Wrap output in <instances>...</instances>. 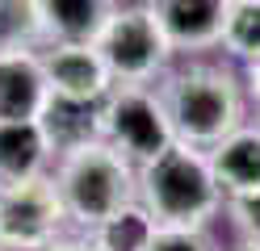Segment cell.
I'll return each mask as SVG.
<instances>
[{
    "label": "cell",
    "mask_w": 260,
    "mask_h": 251,
    "mask_svg": "<svg viewBox=\"0 0 260 251\" xmlns=\"http://www.w3.org/2000/svg\"><path fill=\"white\" fill-rule=\"evenodd\" d=\"M38 126L46 134L51 159H59V155H68V151H76V147L101 138V105L51 96V100H46V109H42V117H38Z\"/></svg>",
    "instance_id": "cell-11"
},
{
    "label": "cell",
    "mask_w": 260,
    "mask_h": 251,
    "mask_svg": "<svg viewBox=\"0 0 260 251\" xmlns=\"http://www.w3.org/2000/svg\"><path fill=\"white\" fill-rule=\"evenodd\" d=\"M42 67L51 96L63 100H84V105H101L113 92V76L92 42H51L42 46Z\"/></svg>",
    "instance_id": "cell-7"
},
{
    "label": "cell",
    "mask_w": 260,
    "mask_h": 251,
    "mask_svg": "<svg viewBox=\"0 0 260 251\" xmlns=\"http://www.w3.org/2000/svg\"><path fill=\"white\" fill-rule=\"evenodd\" d=\"M0 251H5V247H0Z\"/></svg>",
    "instance_id": "cell-23"
},
{
    "label": "cell",
    "mask_w": 260,
    "mask_h": 251,
    "mask_svg": "<svg viewBox=\"0 0 260 251\" xmlns=\"http://www.w3.org/2000/svg\"><path fill=\"white\" fill-rule=\"evenodd\" d=\"M118 0H38L46 46L51 42H92L113 17Z\"/></svg>",
    "instance_id": "cell-12"
},
{
    "label": "cell",
    "mask_w": 260,
    "mask_h": 251,
    "mask_svg": "<svg viewBox=\"0 0 260 251\" xmlns=\"http://www.w3.org/2000/svg\"><path fill=\"white\" fill-rule=\"evenodd\" d=\"M218 46L231 59H243V63L260 55V0H231Z\"/></svg>",
    "instance_id": "cell-16"
},
{
    "label": "cell",
    "mask_w": 260,
    "mask_h": 251,
    "mask_svg": "<svg viewBox=\"0 0 260 251\" xmlns=\"http://www.w3.org/2000/svg\"><path fill=\"white\" fill-rule=\"evenodd\" d=\"M92 46L101 50L113 84H139V88H155L176 55L147 5H118Z\"/></svg>",
    "instance_id": "cell-4"
},
{
    "label": "cell",
    "mask_w": 260,
    "mask_h": 251,
    "mask_svg": "<svg viewBox=\"0 0 260 251\" xmlns=\"http://www.w3.org/2000/svg\"><path fill=\"white\" fill-rule=\"evenodd\" d=\"M51 163V147L38 122H0V184L42 176Z\"/></svg>",
    "instance_id": "cell-13"
},
{
    "label": "cell",
    "mask_w": 260,
    "mask_h": 251,
    "mask_svg": "<svg viewBox=\"0 0 260 251\" xmlns=\"http://www.w3.org/2000/svg\"><path fill=\"white\" fill-rule=\"evenodd\" d=\"M139 205L151 213L155 226H210L226 197L206 151L172 142L139 167Z\"/></svg>",
    "instance_id": "cell-3"
},
{
    "label": "cell",
    "mask_w": 260,
    "mask_h": 251,
    "mask_svg": "<svg viewBox=\"0 0 260 251\" xmlns=\"http://www.w3.org/2000/svg\"><path fill=\"white\" fill-rule=\"evenodd\" d=\"M226 218L239 234V247H256L260 251V189L256 193H239V197H226Z\"/></svg>",
    "instance_id": "cell-18"
},
{
    "label": "cell",
    "mask_w": 260,
    "mask_h": 251,
    "mask_svg": "<svg viewBox=\"0 0 260 251\" xmlns=\"http://www.w3.org/2000/svg\"><path fill=\"white\" fill-rule=\"evenodd\" d=\"M210 167L218 176L222 197L256 193L260 189V126H239L235 134L210 151Z\"/></svg>",
    "instance_id": "cell-10"
},
{
    "label": "cell",
    "mask_w": 260,
    "mask_h": 251,
    "mask_svg": "<svg viewBox=\"0 0 260 251\" xmlns=\"http://www.w3.org/2000/svg\"><path fill=\"white\" fill-rule=\"evenodd\" d=\"M9 46H46V25L38 13V0H0V50Z\"/></svg>",
    "instance_id": "cell-15"
},
{
    "label": "cell",
    "mask_w": 260,
    "mask_h": 251,
    "mask_svg": "<svg viewBox=\"0 0 260 251\" xmlns=\"http://www.w3.org/2000/svg\"><path fill=\"white\" fill-rule=\"evenodd\" d=\"M256 126H260V122H256Z\"/></svg>",
    "instance_id": "cell-24"
},
{
    "label": "cell",
    "mask_w": 260,
    "mask_h": 251,
    "mask_svg": "<svg viewBox=\"0 0 260 251\" xmlns=\"http://www.w3.org/2000/svg\"><path fill=\"white\" fill-rule=\"evenodd\" d=\"M51 163H55L51 180L59 189L63 213L84 234H92L101 222H109L113 213L139 201V167L122 159L113 147H105L101 138L76 147Z\"/></svg>",
    "instance_id": "cell-2"
},
{
    "label": "cell",
    "mask_w": 260,
    "mask_h": 251,
    "mask_svg": "<svg viewBox=\"0 0 260 251\" xmlns=\"http://www.w3.org/2000/svg\"><path fill=\"white\" fill-rule=\"evenodd\" d=\"M155 92L164 100L172 138L206 155L243 126V84L222 63L193 59L185 67H168Z\"/></svg>",
    "instance_id": "cell-1"
},
{
    "label": "cell",
    "mask_w": 260,
    "mask_h": 251,
    "mask_svg": "<svg viewBox=\"0 0 260 251\" xmlns=\"http://www.w3.org/2000/svg\"><path fill=\"white\" fill-rule=\"evenodd\" d=\"M147 251H218L210 226H155Z\"/></svg>",
    "instance_id": "cell-17"
},
{
    "label": "cell",
    "mask_w": 260,
    "mask_h": 251,
    "mask_svg": "<svg viewBox=\"0 0 260 251\" xmlns=\"http://www.w3.org/2000/svg\"><path fill=\"white\" fill-rule=\"evenodd\" d=\"M118 5H143V0H118Z\"/></svg>",
    "instance_id": "cell-21"
},
{
    "label": "cell",
    "mask_w": 260,
    "mask_h": 251,
    "mask_svg": "<svg viewBox=\"0 0 260 251\" xmlns=\"http://www.w3.org/2000/svg\"><path fill=\"white\" fill-rule=\"evenodd\" d=\"M151 234H155L151 213L135 201V205H126L122 213H113L109 222H101L88 239L96 243V251H147Z\"/></svg>",
    "instance_id": "cell-14"
},
{
    "label": "cell",
    "mask_w": 260,
    "mask_h": 251,
    "mask_svg": "<svg viewBox=\"0 0 260 251\" xmlns=\"http://www.w3.org/2000/svg\"><path fill=\"white\" fill-rule=\"evenodd\" d=\"M42 251H96V243L88 239V234H72V239H63V234H59V239L51 247H42Z\"/></svg>",
    "instance_id": "cell-19"
},
{
    "label": "cell",
    "mask_w": 260,
    "mask_h": 251,
    "mask_svg": "<svg viewBox=\"0 0 260 251\" xmlns=\"http://www.w3.org/2000/svg\"><path fill=\"white\" fill-rule=\"evenodd\" d=\"M176 55H202L222 42L231 0H143Z\"/></svg>",
    "instance_id": "cell-8"
},
{
    "label": "cell",
    "mask_w": 260,
    "mask_h": 251,
    "mask_svg": "<svg viewBox=\"0 0 260 251\" xmlns=\"http://www.w3.org/2000/svg\"><path fill=\"white\" fill-rule=\"evenodd\" d=\"M63 226H68V213L51 172L0 184V247L5 251H42L63 234Z\"/></svg>",
    "instance_id": "cell-6"
},
{
    "label": "cell",
    "mask_w": 260,
    "mask_h": 251,
    "mask_svg": "<svg viewBox=\"0 0 260 251\" xmlns=\"http://www.w3.org/2000/svg\"><path fill=\"white\" fill-rule=\"evenodd\" d=\"M243 92L256 96V105H260V55L243 63Z\"/></svg>",
    "instance_id": "cell-20"
},
{
    "label": "cell",
    "mask_w": 260,
    "mask_h": 251,
    "mask_svg": "<svg viewBox=\"0 0 260 251\" xmlns=\"http://www.w3.org/2000/svg\"><path fill=\"white\" fill-rule=\"evenodd\" d=\"M101 142L113 147L135 167L151 163L159 151H168L176 138H172L159 92L139 88V84H113V92L101 100Z\"/></svg>",
    "instance_id": "cell-5"
},
{
    "label": "cell",
    "mask_w": 260,
    "mask_h": 251,
    "mask_svg": "<svg viewBox=\"0 0 260 251\" xmlns=\"http://www.w3.org/2000/svg\"><path fill=\"white\" fill-rule=\"evenodd\" d=\"M239 251H256V247H239Z\"/></svg>",
    "instance_id": "cell-22"
},
{
    "label": "cell",
    "mask_w": 260,
    "mask_h": 251,
    "mask_svg": "<svg viewBox=\"0 0 260 251\" xmlns=\"http://www.w3.org/2000/svg\"><path fill=\"white\" fill-rule=\"evenodd\" d=\"M46 100H51V84H46L42 50H0V122H38Z\"/></svg>",
    "instance_id": "cell-9"
}]
</instances>
